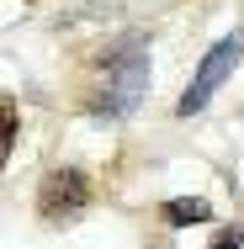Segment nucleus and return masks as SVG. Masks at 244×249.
Wrapping results in <instances>:
<instances>
[{
  "label": "nucleus",
  "instance_id": "nucleus-1",
  "mask_svg": "<svg viewBox=\"0 0 244 249\" xmlns=\"http://www.w3.org/2000/svg\"><path fill=\"white\" fill-rule=\"evenodd\" d=\"M149 90V53L144 43H122L117 53H106V69H101V85L91 96V111L96 117H128Z\"/></svg>",
  "mask_w": 244,
  "mask_h": 249
},
{
  "label": "nucleus",
  "instance_id": "nucleus-2",
  "mask_svg": "<svg viewBox=\"0 0 244 249\" xmlns=\"http://www.w3.org/2000/svg\"><path fill=\"white\" fill-rule=\"evenodd\" d=\"M239 58H244V32H228V37H218L212 48L202 53V64H196V74H191V85H186V96L175 101V111L181 117H196L207 101H212V90L239 69Z\"/></svg>",
  "mask_w": 244,
  "mask_h": 249
},
{
  "label": "nucleus",
  "instance_id": "nucleus-3",
  "mask_svg": "<svg viewBox=\"0 0 244 249\" xmlns=\"http://www.w3.org/2000/svg\"><path fill=\"white\" fill-rule=\"evenodd\" d=\"M91 175L85 170H75V164H64V170H48L43 175V186H38V217L43 223H75L85 207H91Z\"/></svg>",
  "mask_w": 244,
  "mask_h": 249
},
{
  "label": "nucleus",
  "instance_id": "nucleus-4",
  "mask_svg": "<svg viewBox=\"0 0 244 249\" xmlns=\"http://www.w3.org/2000/svg\"><path fill=\"white\" fill-rule=\"evenodd\" d=\"M159 223H170V228L212 223V201H207V196H170L165 207H159Z\"/></svg>",
  "mask_w": 244,
  "mask_h": 249
},
{
  "label": "nucleus",
  "instance_id": "nucleus-5",
  "mask_svg": "<svg viewBox=\"0 0 244 249\" xmlns=\"http://www.w3.org/2000/svg\"><path fill=\"white\" fill-rule=\"evenodd\" d=\"M0 111H5V138H0V149L11 154V143H16V101L5 96V101H0Z\"/></svg>",
  "mask_w": 244,
  "mask_h": 249
},
{
  "label": "nucleus",
  "instance_id": "nucleus-6",
  "mask_svg": "<svg viewBox=\"0 0 244 249\" xmlns=\"http://www.w3.org/2000/svg\"><path fill=\"white\" fill-rule=\"evenodd\" d=\"M212 249H244V228H223V233L212 239Z\"/></svg>",
  "mask_w": 244,
  "mask_h": 249
}]
</instances>
